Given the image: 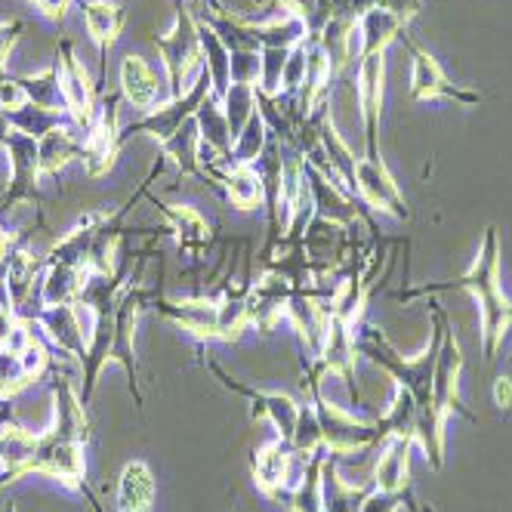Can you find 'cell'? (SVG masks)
Masks as SVG:
<instances>
[{
  "label": "cell",
  "instance_id": "cell-36",
  "mask_svg": "<svg viewBox=\"0 0 512 512\" xmlns=\"http://www.w3.org/2000/svg\"><path fill=\"white\" fill-rule=\"evenodd\" d=\"M275 4L287 13L300 16L312 34H318L327 25V19H331V0H275Z\"/></svg>",
  "mask_w": 512,
  "mask_h": 512
},
{
  "label": "cell",
  "instance_id": "cell-11",
  "mask_svg": "<svg viewBox=\"0 0 512 512\" xmlns=\"http://www.w3.org/2000/svg\"><path fill=\"white\" fill-rule=\"evenodd\" d=\"M207 368L213 371V377L223 383L229 392L241 395L250 401V417L253 420H269L278 432V438H284V442H290L297 432V423H300V414H303V405L297 398H290L287 392H263V389H250L244 383H238L232 374H226L213 358H207Z\"/></svg>",
  "mask_w": 512,
  "mask_h": 512
},
{
  "label": "cell",
  "instance_id": "cell-18",
  "mask_svg": "<svg viewBox=\"0 0 512 512\" xmlns=\"http://www.w3.org/2000/svg\"><path fill=\"white\" fill-rule=\"evenodd\" d=\"M38 331L41 337L62 352L65 358H75L84 361L87 349H90V334H84V324H81V306H44L38 315Z\"/></svg>",
  "mask_w": 512,
  "mask_h": 512
},
{
  "label": "cell",
  "instance_id": "cell-14",
  "mask_svg": "<svg viewBox=\"0 0 512 512\" xmlns=\"http://www.w3.org/2000/svg\"><path fill=\"white\" fill-rule=\"evenodd\" d=\"M355 195L368 210L386 213L392 219L411 216L405 195H401L395 176L389 173V167L380 155H364L355 161Z\"/></svg>",
  "mask_w": 512,
  "mask_h": 512
},
{
  "label": "cell",
  "instance_id": "cell-28",
  "mask_svg": "<svg viewBox=\"0 0 512 512\" xmlns=\"http://www.w3.org/2000/svg\"><path fill=\"white\" fill-rule=\"evenodd\" d=\"M87 269H75L65 263H47L41 278V303L44 306H75L81 297Z\"/></svg>",
  "mask_w": 512,
  "mask_h": 512
},
{
  "label": "cell",
  "instance_id": "cell-17",
  "mask_svg": "<svg viewBox=\"0 0 512 512\" xmlns=\"http://www.w3.org/2000/svg\"><path fill=\"white\" fill-rule=\"evenodd\" d=\"M294 284L284 281L275 272H263L260 278H253L247 284V315H250V327H256L260 334H272L275 324L284 318L287 303L294 297Z\"/></svg>",
  "mask_w": 512,
  "mask_h": 512
},
{
  "label": "cell",
  "instance_id": "cell-44",
  "mask_svg": "<svg viewBox=\"0 0 512 512\" xmlns=\"http://www.w3.org/2000/svg\"><path fill=\"white\" fill-rule=\"evenodd\" d=\"M186 4H201V0H186Z\"/></svg>",
  "mask_w": 512,
  "mask_h": 512
},
{
  "label": "cell",
  "instance_id": "cell-27",
  "mask_svg": "<svg viewBox=\"0 0 512 512\" xmlns=\"http://www.w3.org/2000/svg\"><path fill=\"white\" fill-rule=\"evenodd\" d=\"M374 485H355L343 479V472L334 460H324L321 469V497L324 512H361V503L368 500Z\"/></svg>",
  "mask_w": 512,
  "mask_h": 512
},
{
  "label": "cell",
  "instance_id": "cell-41",
  "mask_svg": "<svg viewBox=\"0 0 512 512\" xmlns=\"http://www.w3.org/2000/svg\"><path fill=\"white\" fill-rule=\"evenodd\" d=\"M494 401L500 408H512V380L509 377H500L494 383Z\"/></svg>",
  "mask_w": 512,
  "mask_h": 512
},
{
  "label": "cell",
  "instance_id": "cell-35",
  "mask_svg": "<svg viewBox=\"0 0 512 512\" xmlns=\"http://www.w3.org/2000/svg\"><path fill=\"white\" fill-rule=\"evenodd\" d=\"M25 386H31L25 368H22V358L16 349H0V398L10 401L13 395H19Z\"/></svg>",
  "mask_w": 512,
  "mask_h": 512
},
{
  "label": "cell",
  "instance_id": "cell-31",
  "mask_svg": "<svg viewBox=\"0 0 512 512\" xmlns=\"http://www.w3.org/2000/svg\"><path fill=\"white\" fill-rule=\"evenodd\" d=\"M327 454H315L309 457V466L303 472V479L294 485V491L287 494L284 506L290 512H324V497H321V469H324Z\"/></svg>",
  "mask_w": 512,
  "mask_h": 512
},
{
  "label": "cell",
  "instance_id": "cell-2",
  "mask_svg": "<svg viewBox=\"0 0 512 512\" xmlns=\"http://www.w3.org/2000/svg\"><path fill=\"white\" fill-rule=\"evenodd\" d=\"M460 371H463V352L460 340L454 334V327L445 315L442 321V346L435 355V368H432V389H429V408L417 414V432L414 442L423 448L426 460L432 469H442L445 463V420L448 414H463L466 420H475L463 405H460Z\"/></svg>",
  "mask_w": 512,
  "mask_h": 512
},
{
  "label": "cell",
  "instance_id": "cell-29",
  "mask_svg": "<svg viewBox=\"0 0 512 512\" xmlns=\"http://www.w3.org/2000/svg\"><path fill=\"white\" fill-rule=\"evenodd\" d=\"M161 152H164V158L173 161V167H176L182 176H195V179L204 182V167H201V133H198L195 118L182 124V130H179L173 139H167V142L161 145Z\"/></svg>",
  "mask_w": 512,
  "mask_h": 512
},
{
  "label": "cell",
  "instance_id": "cell-1",
  "mask_svg": "<svg viewBox=\"0 0 512 512\" xmlns=\"http://www.w3.org/2000/svg\"><path fill=\"white\" fill-rule=\"evenodd\" d=\"M445 290H466V294L479 303V315H482V346H485V358L494 361L503 337L512 324V300L503 294V275H500V235L494 226L485 229L479 256L472 260V266L457 278V281H429L411 290H401L395 294V300L411 303L417 297L426 294H445Z\"/></svg>",
  "mask_w": 512,
  "mask_h": 512
},
{
  "label": "cell",
  "instance_id": "cell-5",
  "mask_svg": "<svg viewBox=\"0 0 512 512\" xmlns=\"http://www.w3.org/2000/svg\"><path fill=\"white\" fill-rule=\"evenodd\" d=\"M155 47H158L161 62L167 68L170 99H179L182 93H189V87L201 78V71H204L198 19H195L189 4L176 0V19H173L167 34H158Z\"/></svg>",
  "mask_w": 512,
  "mask_h": 512
},
{
  "label": "cell",
  "instance_id": "cell-42",
  "mask_svg": "<svg viewBox=\"0 0 512 512\" xmlns=\"http://www.w3.org/2000/svg\"><path fill=\"white\" fill-rule=\"evenodd\" d=\"M7 133H10V124H7V118H4V115H0V142L7 139Z\"/></svg>",
  "mask_w": 512,
  "mask_h": 512
},
{
  "label": "cell",
  "instance_id": "cell-8",
  "mask_svg": "<svg viewBox=\"0 0 512 512\" xmlns=\"http://www.w3.org/2000/svg\"><path fill=\"white\" fill-rule=\"evenodd\" d=\"M121 93H108L102 96L99 108H96V118L93 124L84 130L81 136V161L87 167V173L96 179V176H105L108 170L115 167L118 155H121Z\"/></svg>",
  "mask_w": 512,
  "mask_h": 512
},
{
  "label": "cell",
  "instance_id": "cell-23",
  "mask_svg": "<svg viewBox=\"0 0 512 512\" xmlns=\"http://www.w3.org/2000/svg\"><path fill=\"white\" fill-rule=\"evenodd\" d=\"M121 99L127 105H133L136 112H152V108L161 105V84H158V75L155 68L145 62L142 56H127L121 62Z\"/></svg>",
  "mask_w": 512,
  "mask_h": 512
},
{
  "label": "cell",
  "instance_id": "cell-10",
  "mask_svg": "<svg viewBox=\"0 0 512 512\" xmlns=\"http://www.w3.org/2000/svg\"><path fill=\"white\" fill-rule=\"evenodd\" d=\"M207 96H210V78H207V71H201V78L189 87V93H182L179 99L161 102L158 108H152V112H145L139 121L124 127L121 142H127L136 133H145V136L158 139V145H164L167 139H173L182 130V124L195 118V112H198Z\"/></svg>",
  "mask_w": 512,
  "mask_h": 512
},
{
  "label": "cell",
  "instance_id": "cell-40",
  "mask_svg": "<svg viewBox=\"0 0 512 512\" xmlns=\"http://www.w3.org/2000/svg\"><path fill=\"white\" fill-rule=\"evenodd\" d=\"M68 7H71V0H34V10H38L44 19H50V22H65V16H68Z\"/></svg>",
  "mask_w": 512,
  "mask_h": 512
},
{
  "label": "cell",
  "instance_id": "cell-12",
  "mask_svg": "<svg viewBox=\"0 0 512 512\" xmlns=\"http://www.w3.org/2000/svg\"><path fill=\"white\" fill-rule=\"evenodd\" d=\"M56 65H59V84H62V99H65L68 121L84 133L93 124L96 108H99L96 84L90 81L84 62L75 56V44H71V41H62L59 44Z\"/></svg>",
  "mask_w": 512,
  "mask_h": 512
},
{
  "label": "cell",
  "instance_id": "cell-39",
  "mask_svg": "<svg viewBox=\"0 0 512 512\" xmlns=\"http://www.w3.org/2000/svg\"><path fill=\"white\" fill-rule=\"evenodd\" d=\"M377 7H383V10H389V13H395L398 19H405V22H411L417 13H420V7H423V0H377Z\"/></svg>",
  "mask_w": 512,
  "mask_h": 512
},
{
  "label": "cell",
  "instance_id": "cell-15",
  "mask_svg": "<svg viewBox=\"0 0 512 512\" xmlns=\"http://www.w3.org/2000/svg\"><path fill=\"white\" fill-rule=\"evenodd\" d=\"M383 90H386V53L361 56L358 75H355V96H358L368 155H380L377 133H380V118H383Z\"/></svg>",
  "mask_w": 512,
  "mask_h": 512
},
{
  "label": "cell",
  "instance_id": "cell-24",
  "mask_svg": "<svg viewBox=\"0 0 512 512\" xmlns=\"http://www.w3.org/2000/svg\"><path fill=\"white\" fill-rule=\"evenodd\" d=\"M155 497H158V482L152 466L145 460H130L118 479L115 512H155Z\"/></svg>",
  "mask_w": 512,
  "mask_h": 512
},
{
  "label": "cell",
  "instance_id": "cell-33",
  "mask_svg": "<svg viewBox=\"0 0 512 512\" xmlns=\"http://www.w3.org/2000/svg\"><path fill=\"white\" fill-rule=\"evenodd\" d=\"M223 112H226L232 136H238L250 124V118L260 112V93H256V84H232L223 96Z\"/></svg>",
  "mask_w": 512,
  "mask_h": 512
},
{
  "label": "cell",
  "instance_id": "cell-3",
  "mask_svg": "<svg viewBox=\"0 0 512 512\" xmlns=\"http://www.w3.org/2000/svg\"><path fill=\"white\" fill-rule=\"evenodd\" d=\"M321 368L315 361L306 364V392H309V405L318 417L321 426V438H324V451L343 457V454H355V451H368L377 442H383V429L380 423H368L355 417V411H346L340 405H331L324 395H321Z\"/></svg>",
  "mask_w": 512,
  "mask_h": 512
},
{
  "label": "cell",
  "instance_id": "cell-16",
  "mask_svg": "<svg viewBox=\"0 0 512 512\" xmlns=\"http://www.w3.org/2000/svg\"><path fill=\"white\" fill-rule=\"evenodd\" d=\"M161 312L167 321H173L179 331H186L189 337L207 343V340H223V327H219V297L195 294L186 300H167L164 294L152 306Z\"/></svg>",
  "mask_w": 512,
  "mask_h": 512
},
{
  "label": "cell",
  "instance_id": "cell-30",
  "mask_svg": "<svg viewBox=\"0 0 512 512\" xmlns=\"http://www.w3.org/2000/svg\"><path fill=\"white\" fill-rule=\"evenodd\" d=\"M4 118L13 133L31 136V139H44L56 127L68 124V115L62 108H44V105H31V102H25L22 108H16V112H7Z\"/></svg>",
  "mask_w": 512,
  "mask_h": 512
},
{
  "label": "cell",
  "instance_id": "cell-25",
  "mask_svg": "<svg viewBox=\"0 0 512 512\" xmlns=\"http://www.w3.org/2000/svg\"><path fill=\"white\" fill-rule=\"evenodd\" d=\"M408 22L383 7H371L355 22V41H358V59L371 53H386L392 41H401Z\"/></svg>",
  "mask_w": 512,
  "mask_h": 512
},
{
  "label": "cell",
  "instance_id": "cell-38",
  "mask_svg": "<svg viewBox=\"0 0 512 512\" xmlns=\"http://www.w3.org/2000/svg\"><path fill=\"white\" fill-rule=\"evenodd\" d=\"M401 503H405V494H380V491H371L368 500L361 503V512H398Z\"/></svg>",
  "mask_w": 512,
  "mask_h": 512
},
{
  "label": "cell",
  "instance_id": "cell-13",
  "mask_svg": "<svg viewBox=\"0 0 512 512\" xmlns=\"http://www.w3.org/2000/svg\"><path fill=\"white\" fill-rule=\"evenodd\" d=\"M401 41H405V47L411 50V96L417 102H429V99H448L454 105H479V93L463 87V84H454L448 78V71L438 65V59L432 53H426L423 47H417L408 31L401 34Z\"/></svg>",
  "mask_w": 512,
  "mask_h": 512
},
{
  "label": "cell",
  "instance_id": "cell-37",
  "mask_svg": "<svg viewBox=\"0 0 512 512\" xmlns=\"http://www.w3.org/2000/svg\"><path fill=\"white\" fill-rule=\"evenodd\" d=\"M25 31V22L22 19H7L0 22V68L7 71V59H10V50L16 47L19 34Z\"/></svg>",
  "mask_w": 512,
  "mask_h": 512
},
{
  "label": "cell",
  "instance_id": "cell-6",
  "mask_svg": "<svg viewBox=\"0 0 512 512\" xmlns=\"http://www.w3.org/2000/svg\"><path fill=\"white\" fill-rule=\"evenodd\" d=\"M164 294L161 284H139V281H127V287L118 297V309H115V334H112V346H108V361H118L121 368L130 377V392L136 408L142 411V389H139V364H136V324L139 315L145 309H152L155 300Z\"/></svg>",
  "mask_w": 512,
  "mask_h": 512
},
{
  "label": "cell",
  "instance_id": "cell-19",
  "mask_svg": "<svg viewBox=\"0 0 512 512\" xmlns=\"http://www.w3.org/2000/svg\"><path fill=\"white\" fill-rule=\"evenodd\" d=\"M155 210L167 219V232L176 238V247L182 256H189L192 263H198L201 256L210 250V223L204 219V213H198L195 207L189 204H167V201H158L152 198Z\"/></svg>",
  "mask_w": 512,
  "mask_h": 512
},
{
  "label": "cell",
  "instance_id": "cell-20",
  "mask_svg": "<svg viewBox=\"0 0 512 512\" xmlns=\"http://www.w3.org/2000/svg\"><path fill=\"white\" fill-rule=\"evenodd\" d=\"M383 454L374 463L371 485L380 494H408L411 488V448L417 445L411 435L383 438Z\"/></svg>",
  "mask_w": 512,
  "mask_h": 512
},
{
  "label": "cell",
  "instance_id": "cell-26",
  "mask_svg": "<svg viewBox=\"0 0 512 512\" xmlns=\"http://www.w3.org/2000/svg\"><path fill=\"white\" fill-rule=\"evenodd\" d=\"M81 130L75 124H62L44 139H38V161H41V176H59L71 161L81 158Z\"/></svg>",
  "mask_w": 512,
  "mask_h": 512
},
{
  "label": "cell",
  "instance_id": "cell-22",
  "mask_svg": "<svg viewBox=\"0 0 512 512\" xmlns=\"http://www.w3.org/2000/svg\"><path fill=\"white\" fill-rule=\"evenodd\" d=\"M213 182H216L213 192H219L241 213H250L256 207H263V201H266L263 182H260V176H256V170L250 164H223V167H216Z\"/></svg>",
  "mask_w": 512,
  "mask_h": 512
},
{
  "label": "cell",
  "instance_id": "cell-4",
  "mask_svg": "<svg viewBox=\"0 0 512 512\" xmlns=\"http://www.w3.org/2000/svg\"><path fill=\"white\" fill-rule=\"evenodd\" d=\"M84 448H87V445L75 442V438H65V435L47 429V432L38 435V442H34V451H31L28 463L22 466V479H25V475H31V472H34V475H47V479L59 482L62 488L81 494V497L93 506V512H102L96 494H93L90 485H87V460H84Z\"/></svg>",
  "mask_w": 512,
  "mask_h": 512
},
{
  "label": "cell",
  "instance_id": "cell-21",
  "mask_svg": "<svg viewBox=\"0 0 512 512\" xmlns=\"http://www.w3.org/2000/svg\"><path fill=\"white\" fill-rule=\"evenodd\" d=\"M81 10H84L90 41L99 50V75H105L108 50L118 44L124 22H127V13L121 4H115V0H81Z\"/></svg>",
  "mask_w": 512,
  "mask_h": 512
},
{
  "label": "cell",
  "instance_id": "cell-9",
  "mask_svg": "<svg viewBox=\"0 0 512 512\" xmlns=\"http://www.w3.org/2000/svg\"><path fill=\"white\" fill-rule=\"evenodd\" d=\"M0 149L10 155V170H13L7 192L0 195V223H4V216L19 204L41 201V161H38V139L13 130L0 142Z\"/></svg>",
  "mask_w": 512,
  "mask_h": 512
},
{
  "label": "cell",
  "instance_id": "cell-43",
  "mask_svg": "<svg viewBox=\"0 0 512 512\" xmlns=\"http://www.w3.org/2000/svg\"><path fill=\"white\" fill-rule=\"evenodd\" d=\"M4 408H7V401H4V398H0V411H4Z\"/></svg>",
  "mask_w": 512,
  "mask_h": 512
},
{
  "label": "cell",
  "instance_id": "cell-32",
  "mask_svg": "<svg viewBox=\"0 0 512 512\" xmlns=\"http://www.w3.org/2000/svg\"><path fill=\"white\" fill-rule=\"evenodd\" d=\"M25 99L31 105H44V108H62L65 112V99H62V84H59V65H47L44 71H34V75L19 78ZM68 115V112H65Z\"/></svg>",
  "mask_w": 512,
  "mask_h": 512
},
{
  "label": "cell",
  "instance_id": "cell-34",
  "mask_svg": "<svg viewBox=\"0 0 512 512\" xmlns=\"http://www.w3.org/2000/svg\"><path fill=\"white\" fill-rule=\"evenodd\" d=\"M269 127L263 121V115L256 112L250 118V124L235 136L232 142V155H229V164H253L256 158H260L266 152V145H269Z\"/></svg>",
  "mask_w": 512,
  "mask_h": 512
},
{
  "label": "cell",
  "instance_id": "cell-7",
  "mask_svg": "<svg viewBox=\"0 0 512 512\" xmlns=\"http://www.w3.org/2000/svg\"><path fill=\"white\" fill-rule=\"evenodd\" d=\"M306 466H309V457L297 454L294 448H290V442H284V438H272V442H266L260 451L253 454L250 475H253L256 491H260L263 497L284 503L287 494L294 491V485L303 479Z\"/></svg>",
  "mask_w": 512,
  "mask_h": 512
}]
</instances>
